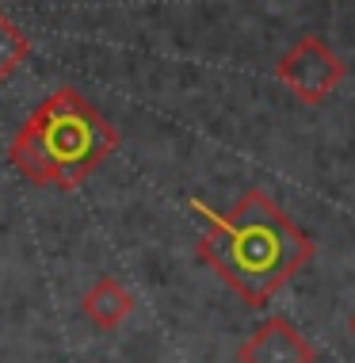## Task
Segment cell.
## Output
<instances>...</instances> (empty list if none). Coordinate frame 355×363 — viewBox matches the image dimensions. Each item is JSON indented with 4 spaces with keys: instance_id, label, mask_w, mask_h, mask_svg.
Segmentation results:
<instances>
[{
    "instance_id": "obj_5",
    "label": "cell",
    "mask_w": 355,
    "mask_h": 363,
    "mask_svg": "<svg viewBox=\"0 0 355 363\" xmlns=\"http://www.w3.org/2000/svg\"><path fill=\"white\" fill-rule=\"evenodd\" d=\"M81 310H84V318L92 321L96 329H118L134 313V294L126 291L115 276H103V279H96L92 287L84 291Z\"/></svg>"
},
{
    "instance_id": "obj_2",
    "label": "cell",
    "mask_w": 355,
    "mask_h": 363,
    "mask_svg": "<svg viewBox=\"0 0 355 363\" xmlns=\"http://www.w3.org/2000/svg\"><path fill=\"white\" fill-rule=\"evenodd\" d=\"M118 150V130L103 111L62 84L23 119L8 145V161L27 184L77 191Z\"/></svg>"
},
{
    "instance_id": "obj_1",
    "label": "cell",
    "mask_w": 355,
    "mask_h": 363,
    "mask_svg": "<svg viewBox=\"0 0 355 363\" xmlns=\"http://www.w3.org/2000/svg\"><path fill=\"white\" fill-rule=\"evenodd\" d=\"M191 207L206 222L199 257L249 306H264L275 298L317 252L310 233L298 230L264 188H249L225 214H214L199 199Z\"/></svg>"
},
{
    "instance_id": "obj_6",
    "label": "cell",
    "mask_w": 355,
    "mask_h": 363,
    "mask_svg": "<svg viewBox=\"0 0 355 363\" xmlns=\"http://www.w3.org/2000/svg\"><path fill=\"white\" fill-rule=\"evenodd\" d=\"M31 57V43L19 27L0 12V84H8L19 73V65Z\"/></svg>"
},
{
    "instance_id": "obj_3",
    "label": "cell",
    "mask_w": 355,
    "mask_h": 363,
    "mask_svg": "<svg viewBox=\"0 0 355 363\" xmlns=\"http://www.w3.org/2000/svg\"><path fill=\"white\" fill-rule=\"evenodd\" d=\"M275 77H279L302 104L317 107L337 92V84L348 77V65H344V57L332 50L321 35H305L279 57Z\"/></svg>"
},
{
    "instance_id": "obj_4",
    "label": "cell",
    "mask_w": 355,
    "mask_h": 363,
    "mask_svg": "<svg viewBox=\"0 0 355 363\" xmlns=\"http://www.w3.org/2000/svg\"><path fill=\"white\" fill-rule=\"evenodd\" d=\"M237 359L241 363H313L317 359V348L287 318H268L237 348Z\"/></svg>"
},
{
    "instance_id": "obj_7",
    "label": "cell",
    "mask_w": 355,
    "mask_h": 363,
    "mask_svg": "<svg viewBox=\"0 0 355 363\" xmlns=\"http://www.w3.org/2000/svg\"><path fill=\"white\" fill-rule=\"evenodd\" d=\"M348 325H351V337H355V313H351V321H348Z\"/></svg>"
}]
</instances>
